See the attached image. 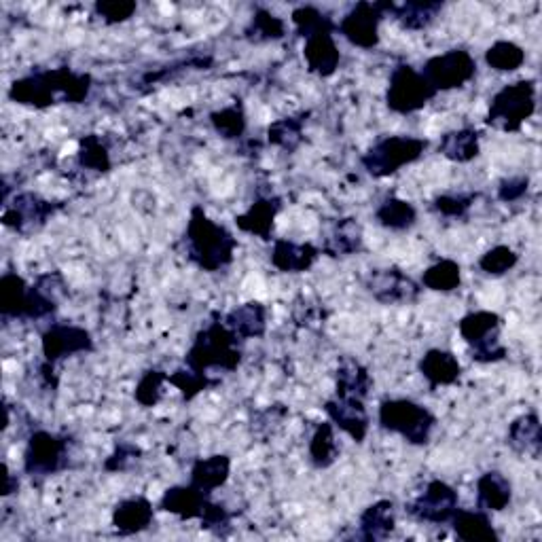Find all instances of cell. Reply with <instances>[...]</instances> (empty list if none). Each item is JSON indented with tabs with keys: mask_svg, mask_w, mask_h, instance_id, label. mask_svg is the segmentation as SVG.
<instances>
[{
	"mask_svg": "<svg viewBox=\"0 0 542 542\" xmlns=\"http://www.w3.org/2000/svg\"><path fill=\"white\" fill-rule=\"evenodd\" d=\"M92 92V77L70 68L39 70L28 77L13 81L9 98L15 104L47 108L58 100L79 104Z\"/></svg>",
	"mask_w": 542,
	"mask_h": 542,
	"instance_id": "6da1fadb",
	"label": "cell"
},
{
	"mask_svg": "<svg viewBox=\"0 0 542 542\" xmlns=\"http://www.w3.org/2000/svg\"><path fill=\"white\" fill-rule=\"evenodd\" d=\"M185 246L187 259L212 274L231 265L238 240L227 227L214 223L202 206H193L185 231Z\"/></svg>",
	"mask_w": 542,
	"mask_h": 542,
	"instance_id": "7a4b0ae2",
	"label": "cell"
},
{
	"mask_svg": "<svg viewBox=\"0 0 542 542\" xmlns=\"http://www.w3.org/2000/svg\"><path fill=\"white\" fill-rule=\"evenodd\" d=\"M185 363L197 373H206L208 369L236 371L242 363L238 335L225 322H210L206 329L195 335Z\"/></svg>",
	"mask_w": 542,
	"mask_h": 542,
	"instance_id": "3957f363",
	"label": "cell"
},
{
	"mask_svg": "<svg viewBox=\"0 0 542 542\" xmlns=\"http://www.w3.org/2000/svg\"><path fill=\"white\" fill-rule=\"evenodd\" d=\"M379 426L411 445H426L437 426V418L411 399H388L379 405Z\"/></svg>",
	"mask_w": 542,
	"mask_h": 542,
	"instance_id": "277c9868",
	"label": "cell"
},
{
	"mask_svg": "<svg viewBox=\"0 0 542 542\" xmlns=\"http://www.w3.org/2000/svg\"><path fill=\"white\" fill-rule=\"evenodd\" d=\"M428 149V140L415 136H386L360 157L365 170L373 178H388L422 159Z\"/></svg>",
	"mask_w": 542,
	"mask_h": 542,
	"instance_id": "5b68a950",
	"label": "cell"
},
{
	"mask_svg": "<svg viewBox=\"0 0 542 542\" xmlns=\"http://www.w3.org/2000/svg\"><path fill=\"white\" fill-rule=\"evenodd\" d=\"M536 111V83L517 81L504 85L492 98L490 111H487V123L504 132H519Z\"/></svg>",
	"mask_w": 542,
	"mask_h": 542,
	"instance_id": "8992f818",
	"label": "cell"
},
{
	"mask_svg": "<svg viewBox=\"0 0 542 542\" xmlns=\"http://www.w3.org/2000/svg\"><path fill=\"white\" fill-rule=\"evenodd\" d=\"M435 96L437 92L420 70H415L409 64H401L392 70L386 92V104L392 113H418Z\"/></svg>",
	"mask_w": 542,
	"mask_h": 542,
	"instance_id": "52a82bcc",
	"label": "cell"
},
{
	"mask_svg": "<svg viewBox=\"0 0 542 542\" xmlns=\"http://www.w3.org/2000/svg\"><path fill=\"white\" fill-rule=\"evenodd\" d=\"M460 335L471 348V358L477 363H498L507 356V348L498 339L500 316L487 310L466 314L460 324Z\"/></svg>",
	"mask_w": 542,
	"mask_h": 542,
	"instance_id": "ba28073f",
	"label": "cell"
},
{
	"mask_svg": "<svg viewBox=\"0 0 542 542\" xmlns=\"http://www.w3.org/2000/svg\"><path fill=\"white\" fill-rule=\"evenodd\" d=\"M435 92L460 89L477 75V62L466 49H451L441 56L430 58L420 70Z\"/></svg>",
	"mask_w": 542,
	"mask_h": 542,
	"instance_id": "9c48e42d",
	"label": "cell"
},
{
	"mask_svg": "<svg viewBox=\"0 0 542 542\" xmlns=\"http://www.w3.org/2000/svg\"><path fill=\"white\" fill-rule=\"evenodd\" d=\"M68 464V439L49 430L30 435L24 451V471L32 477H49Z\"/></svg>",
	"mask_w": 542,
	"mask_h": 542,
	"instance_id": "30bf717a",
	"label": "cell"
},
{
	"mask_svg": "<svg viewBox=\"0 0 542 542\" xmlns=\"http://www.w3.org/2000/svg\"><path fill=\"white\" fill-rule=\"evenodd\" d=\"M390 9L392 3H356L337 28L354 47L375 49L379 45V24Z\"/></svg>",
	"mask_w": 542,
	"mask_h": 542,
	"instance_id": "8fae6325",
	"label": "cell"
},
{
	"mask_svg": "<svg viewBox=\"0 0 542 542\" xmlns=\"http://www.w3.org/2000/svg\"><path fill=\"white\" fill-rule=\"evenodd\" d=\"M458 509H460L458 492L449 483L435 479L426 485L422 496H418L409 504L407 513L418 521L441 526V523H449Z\"/></svg>",
	"mask_w": 542,
	"mask_h": 542,
	"instance_id": "7c38bea8",
	"label": "cell"
},
{
	"mask_svg": "<svg viewBox=\"0 0 542 542\" xmlns=\"http://www.w3.org/2000/svg\"><path fill=\"white\" fill-rule=\"evenodd\" d=\"M41 348H43V356H45L47 363L56 365L68 356L92 352L94 337L87 329L79 327V324L56 322L43 333Z\"/></svg>",
	"mask_w": 542,
	"mask_h": 542,
	"instance_id": "4fadbf2b",
	"label": "cell"
},
{
	"mask_svg": "<svg viewBox=\"0 0 542 542\" xmlns=\"http://www.w3.org/2000/svg\"><path fill=\"white\" fill-rule=\"evenodd\" d=\"M5 206L7 208L3 212V223L17 233H28L43 227L49 216L58 210V204L43 200V197L36 193L15 195L13 204Z\"/></svg>",
	"mask_w": 542,
	"mask_h": 542,
	"instance_id": "5bb4252c",
	"label": "cell"
},
{
	"mask_svg": "<svg viewBox=\"0 0 542 542\" xmlns=\"http://www.w3.org/2000/svg\"><path fill=\"white\" fill-rule=\"evenodd\" d=\"M324 411H327L333 426L346 432L356 443H363L367 439L371 420L363 399H356V396H337V399L327 401Z\"/></svg>",
	"mask_w": 542,
	"mask_h": 542,
	"instance_id": "9a60e30c",
	"label": "cell"
},
{
	"mask_svg": "<svg viewBox=\"0 0 542 542\" xmlns=\"http://www.w3.org/2000/svg\"><path fill=\"white\" fill-rule=\"evenodd\" d=\"M367 288L379 303L386 305L407 303L420 295V286L405 276L399 267L375 269L367 280Z\"/></svg>",
	"mask_w": 542,
	"mask_h": 542,
	"instance_id": "2e32d148",
	"label": "cell"
},
{
	"mask_svg": "<svg viewBox=\"0 0 542 542\" xmlns=\"http://www.w3.org/2000/svg\"><path fill=\"white\" fill-rule=\"evenodd\" d=\"M303 58L314 75L333 77L341 62V53L333 39V32H318L310 36V39H305Z\"/></svg>",
	"mask_w": 542,
	"mask_h": 542,
	"instance_id": "e0dca14e",
	"label": "cell"
},
{
	"mask_svg": "<svg viewBox=\"0 0 542 542\" xmlns=\"http://www.w3.org/2000/svg\"><path fill=\"white\" fill-rule=\"evenodd\" d=\"M153 517H155V511L149 498H144V496L125 498L113 509V526L119 534L132 536V534L149 530Z\"/></svg>",
	"mask_w": 542,
	"mask_h": 542,
	"instance_id": "ac0fdd59",
	"label": "cell"
},
{
	"mask_svg": "<svg viewBox=\"0 0 542 542\" xmlns=\"http://www.w3.org/2000/svg\"><path fill=\"white\" fill-rule=\"evenodd\" d=\"M208 494L200 492L197 487L189 485H174L166 490L164 498L159 502V509L178 515L180 519H202L208 509Z\"/></svg>",
	"mask_w": 542,
	"mask_h": 542,
	"instance_id": "d6986e66",
	"label": "cell"
},
{
	"mask_svg": "<svg viewBox=\"0 0 542 542\" xmlns=\"http://www.w3.org/2000/svg\"><path fill=\"white\" fill-rule=\"evenodd\" d=\"M322 250L314 244H297L291 240H276L274 250H271V265L284 274H301L310 269Z\"/></svg>",
	"mask_w": 542,
	"mask_h": 542,
	"instance_id": "ffe728a7",
	"label": "cell"
},
{
	"mask_svg": "<svg viewBox=\"0 0 542 542\" xmlns=\"http://www.w3.org/2000/svg\"><path fill=\"white\" fill-rule=\"evenodd\" d=\"M418 369L432 390L439 388V386L456 384L462 375V365H460V360L456 358V354L441 350V348L428 350L422 356Z\"/></svg>",
	"mask_w": 542,
	"mask_h": 542,
	"instance_id": "44dd1931",
	"label": "cell"
},
{
	"mask_svg": "<svg viewBox=\"0 0 542 542\" xmlns=\"http://www.w3.org/2000/svg\"><path fill=\"white\" fill-rule=\"evenodd\" d=\"M280 208L282 204L278 197H259V200L244 214L236 216V225L244 233H250V236L261 238V240H271V231H274V223H276Z\"/></svg>",
	"mask_w": 542,
	"mask_h": 542,
	"instance_id": "7402d4cb",
	"label": "cell"
},
{
	"mask_svg": "<svg viewBox=\"0 0 542 542\" xmlns=\"http://www.w3.org/2000/svg\"><path fill=\"white\" fill-rule=\"evenodd\" d=\"M513 500V485L500 471H487L477 479V507L485 513H502Z\"/></svg>",
	"mask_w": 542,
	"mask_h": 542,
	"instance_id": "603a6c76",
	"label": "cell"
},
{
	"mask_svg": "<svg viewBox=\"0 0 542 542\" xmlns=\"http://www.w3.org/2000/svg\"><path fill=\"white\" fill-rule=\"evenodd\" d=\"M394 528H396V513H394L392 500L373 502L358 519L360 538L369 542L386 540L394 532Z\"/></svg>",
	"mask_w": 542,
	"mask_h": 542,
	"instance_id": "cb8c5ba5",
	"label": "cell"
},
{
	"mask_svg": "<svg viewBox=\"0 0 542 542\" xmlns=\"http://www.w3.org/2000/svg\"><path fill=\"white\" fill-rule=\"evenodd\" d=\"M449 523L454 526L456 536L464 542H498L500 540L490 513H485L481 509H475V511L458 509Z\"/></svg>",
	"mask_w": 542,
	"mask_h": 542,
	"instance_id": "d4e9b609",
	"label": "cell"
},
{
	"mask_svg": "<svg viewBox=\"0 0 542 542\" xmlns=\"http://www.w3.org/2000/svg\"><path fill=\"white\" fill-rule=\"evenodd\" d=\"M231 475V458L225 454H214L208 458L195 460L191 468V485L197 487V490L204 494H212L214 490H219Z\"/></svg>",
	"mask_w": 542,
	"mask_h": 542,
	"instance_id": "484cf974",
	"label": "cell"
},
{
	"mask_svg": "<svg viewBox=\"0 0 542 542\" xmlns=\"http://www.w3.org/2000/svg\"><path fill=\"white\" fill-rule=\"evenodd\" d=\"M227 327L240 339H259L267 331V310L261 301H248L225 318Z\"/></svg>",
	"mask_w": 542,
	"mask_h": 542,
	"instance_id": "4316f807",
	"label": "cell"
},
{
	"mask_svg": "<svg viewBox=\"0 0 542 542\" xmlns=\"http://www.w3.org/2000/svg\"><path fill=\"white\" fill-rule=\"evenodd\" d=\"M363 227L356 219H339L320 248L329 257H350L363 250Z\"/></svg>",
	"mask_w": 542,
	"mask_h": 542,
	"instance_id": "83f0119b",
	"label": "cell"
},
{
	"mask_svg": "<svg viewBox=\"0 0 542 542\" xmlns=\"http://www.w3.org/2000/svg\"><path fill=\"white\" fill-rule=\"evenodd\" d=\"M509 445L517 454L538 460L542 449V428L536 413H526L509 426Z\"/></svg>",
	"mask_w": 542,
	"mask_h": 542,
	"instance_id": "f1b7e54d",
	"label": "cell"
},
{
	"mask_svg": "<svg viewBox=\"0 0 542 542\" xmlns=\"http://www.w3.org/2000/svg\"><path fill=\"white\" fill-rule=\"evenodd\" d=\"M441 11H443V3H437V0H411V3H403V5L392 3V9H390L394 20L399 22L405 30L428 28L437 20V15Z\"/></svg>",
	"mask_w": 542,
	"mask_h": 542,
	"instance_id": "f546056e",
	"label": "cell"
},
{
	"mask_svg": "<svg viewBox=\"0 0 542 542\" xmlns=\"http://www.w3.org/2000/svg\"><path fill=\"white\" fill-rule=\"evenodd\" d=\"M28 293L30 286L22 276L7 271L0 278V314L3 318H20L24 320L26 305H28Z\"/></svg>",
	"mask_w": 542,
	"mask_h": 542,
	"instance_id": "4dcf8cb0",
	"label": "cell"
},
{
	"mask_svg": "<svg viewBox=\"0 0 542 542\" xmlns=\"http://www.w3.org/2000/svg\"><path fill=\"white\" fill-rule=\"evenodd\" d=\"M373 379L369 371L354 358H343L337 367V396H356V399H367L371 392Z\"/></svg>",
	"mask_w": 542,
	"mask_h": 542,
	"instance_id": "1f68e13d",
	"label": "cell"
},
{
	"mask_svg": "<svg viewBox=\"0 0 542 542\" xmlns=\"http://www.w3.org/2000/svg\"><path fill=\"white\" fill-rule=\"evenodd\" d=\"M375 221L390 231H407L418 223V210H415V206L409 204L407 200L390 195L377 206Z\"/></svg>",
	"mask_w": 542,
	"mask_h": 542,
	"instance_id": "d6a6232c",
	"label": "cell"
},
{
	"mask_svg": "<svg viewBox=\"0 0 542 542\" xmlns=\"http://www.w3.org/2000/svg\"><path fill=\"white\" fill-rule=\"evenodd\" d=\"M479 151V134L468 128L447 132L439 144V153L449 161H454V164H468V161L479 157Z\"/></svg>",
	"mask_w": 542,
	"mask_h": 542,
	"instance_id": "836d02e7",
	"label": "cell"
},
{
	"mask_svg": "<svg viewBox=\"0 0 542 542\" xmlns=\"http://www.w3.org/2000/svg\"><path fill=\"white\" fill-rule=\"evenodd\" d=\"M339 458V443L335 437L333 422H322L316 426L310 441V460L316 468H329Z\"/></svg>",
	"mask_w": 542,
	"mask_h": 542,
	"instance_id": "e575fe53",
	"label": "cell"
},
{
	"mask_svg": "<svg viewBox=\"0 0 542 542\" xmlns=\"http://www.w3.org/2000/svg\"><path fill=\"white\" fill-rule=\"evenodd\" d=\"M422 284L435 293H451L462 284V269L454 259H441L424 271Z\"/></svg>",
	"mask_w": 542,
	"mask_h": 542,
	"instance_id": "d590c367",
	"label": "cell"
},
{
	"mask_svg": "<svg viewBox=\"0 0 542 542\" xmlns=\"http://www.w3.org/2000/svg\"><path fill=\"white\" fill-rule=\"evenodd\" d=\"M303 128H305V115L284 117V119H278L269 125L267 138L271 144H274V147H280L282 151L293 153L303 142Z\"/></svg>",
	"mask_w": 542,
	"mask_h": 542,
	"instance_id": "8d00e7d4",
	"label": "cell"
},
{
	"mask_svg": "<svg viewBox=\"0 0 542 542\" xmlns=\"http://www.w3.org/2000/svg\"><path fill=\"white\" fill-rule=\"evenodd\" d=\"M286 34V24L282 17L269 13L265 9H257L255 15H252V20L246 28V36L250 41H257V43H263V41H280L284 39Z\"/></svg>",
	"mask_w": 542,
	"mask_h": 542,
	"instance_id": "74e56055",
	"label": "cell"
},
{
	"mask_svg": "<svg viewBox=\"0 0 542 542\" xmlns=\"http://www.w3.org/2000/svg\"><path fill=\"white\" fill-rule=\"evenodd\" d=\"M485 62L498 72H513L526 62V51L513 41H496L485 51Z\"/></svg>",
	"mask_w": 542,
	"mask_h": 542,
	"instance_id": "f35d334b",
	"label": "cell"
},
{
	"mask_svg": "<svg viewBox=\"0 0 542 542\" xmlns=\"http://www.w3.org/2000/svg\"><path fill=\"white\" fill-rule=\"evenodd\" d=\"M212 128L216 134H221L225 140H238L246 132V115L242 104H231L221 108V111H214L210 115Z\"/></svg>",
	"mask_w": 542,
	"mask_h": 542,
	"instance_id": "ab89813d",
	"label": "cell"
},
{
	"mask_svg": "<svg viewBox=\"0 0 542 542\" xmlns=\"http://www.w3.org/2000/svg\"><path fill=\"white\" fill-rule=\"evenodd\" d=\"M79 164L87 170L94 172H108L111 170V153H108L106 144L100 136L87 134L79 142Z\"/></svg>",
	"mask_w": 542,
	"mask_h": 542,
	"instance_id": "60d3db41",
	"label": "cell"
},
{
	"mask_svg": "<svg viewBox=\"0 0 542 542\" xmlns=\"http://www.w3.org/2000/svg\"><path fill=\"white\" fill-rule=\"evenodd\" d=\"M293 22L303 39H310V36L318 32H335L337 26L327 13H322L316 7H299L293 11Z\"/></svg>",
	"mask_w": 542,
	"mask_h": 542,
	"instance_id": "b9f144b4",
	"label": "cell"
},
{
	"mask_svg": "<svg viewBox=\"0 0 542 542\" xmlns=\"http://www.w3.org/2000/svg\"><path fill=\"white\" fill-rule=\"evenodd\" d=\"M519 263V255L511 246H494L479 259V269L485 276H504Z\"/></svg>",
	"mask_w": 542,
	"mask_h": 542,
	"instance_id": "7bdbcfd3",
	"label": "cell"
},
{
	"mask_svg": "<svg viewBox=\"0 0 542 542\" xmlns=\"http://www.w3.org/2000/svg\"><path fill=\"white\" fill-rule=\"evenodd\" d=\"M168 377L170 375L161 369H149L138 379L134 392L136 401L142 407H155L161 401V396H164V384H168Z\"/></svg>",
	"mask_w": 542,
	"mask_h": 542,
	"instance_id": "ee69618b",
	"label": "cell"
},
{
	"mask_svg": "<svg viewBox=\"0 0 542 542\" xmlns=\"http://www.w3.org/2000/svg\"><path fill=\"white\" fill-rule=\"evenodd\" d=\"M168 382L183 392L185 401H193L197 394H202L212 384V379L208 377V373H197L187 367L174 371V375L168 377Z\"/></svg>",
	"mask_w": 542,
	"mask_h": 542,
	"instance_id": "f6af8a7d",
	"label": "cell"
},
{
	"mask_svg": "<svg viewBox=\"0 0 542 542\" xmlns=\"http://www.w3.org/2000/svg\"><path fill=\"white\" fill-rule=\"evenodd\" d=\"M477 200V193H458V195H439L435 200V210L449 219H462Z\"/></svg>",
	"mask_w": 542,
	"mask_h": 542,
	"instance_id": "bcb514c9",
	"label": "cell"
},
{
	"mask_svg": "<svg viewBox=\"0 0 542 542\" xmlns=\"http://www.w3.org/2000/svg\"><path fill=\"white\" fill-rule=\"evenodd\" d=\"M136 9L138 7L136 3H132V0H102V3H96V13L106 24L128 22L136 13Z\"/></svg>",
	"mask_w": 542,
	"mask_h": 542,
	"instance_id": "7dc6e473",
	"label": "cell"
},
{
	"mask_svg": "<svg viewBox=\"0 0 542 542\" xmlns=\"http://www.w3.org/2000/svg\"><path fill=\"white\" fill-rule=\"evenodd\" d=\"M140 456H142L140 447H136L132 443H121V445H117L113 454L106 458L104 468L108 473H119V471H125V468H128L132 462L140 460Z\"/></svg>",
	"mask_w": 542,
	"mask_h": 542,
	"instance_id": "c3c4849f",
	"label": "cell"
},
{
	"mask_svg": "<svg viewBox=\"0 0 542 542\" xmlns=\"http://www.w3.org/2000/svg\"><path fill=\"white\" fill-rule=\"evenodd\" d=\"M530 189V180L528 176H511L500 180L498 185V200L504 204H513L519 202L523 195Z\"/></svg>",
	"mask_w": 542,
	"mask_h": 542,
	"instance_id": "681fc988",
	"label": "cell"
},
{
	"mask_svg": "<svg viewBox=\"0 0 542 542\" xmlns=\"http://www.w3.org/2000/svg\"><path fill=\"white\" fill-rule=\"evenodd\" d=\"M200 521H202V528L214 530V532H219V534H221V530L229 528L231 513H229L225 507H221V504L210 502V504H208V509H206V513H204V517H202Z\"/></svg>",
	"mask_w": 542,
	"mask_h": 542,
	"instance_id": "f907efd6",
	"label": "cell"
},
{
	"mask_svg": "<svg viewBox=\"0 0 542 542\" xmlns=\"http://www.w3.org/2000/svg\"><path fill=\"white\" fill-rule=\"evenodd\" d=\"M3 471H5V487H3V496H11L13 492H17V487H20V481H17L11 471H9V466L5 464L3 466Z\"/></svg>",
	"mask_w": 542,
	"mask_h": 542,
	"instance_id": "816d5d0a",
	"label": "cell"
}]
</instances>
